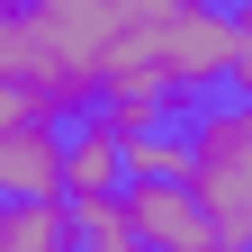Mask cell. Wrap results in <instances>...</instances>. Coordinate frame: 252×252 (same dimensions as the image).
Segmentation results:
<instances>
[{
  "instance_id": "3",
  "label": "cell",
  "mask_w": 252,
  "mask_h": 252,
  "mask_svg": "<svg viewBox=\"0 0 252 252\" xmlns=\"http://www.w3.org/2000/svg\"><path fill=\"white\" fill-rule=\"evenodd\" d=\"M117 207H126V225H135L144 252H207V216H198V198L180 180H126Z\"/></svg>"
},
{
  "instance_id": "2",
  "label": "cell",
  "mask_w": 252,
  "mask_h": 252,
  "mask_svg": "<svg viewBox=\"0 0 252 252\" xmlns=\"http://www.w3.org/2000/svg\"><path fill=\"white\" fill-rule=\"evenodd\" d=\"M63 198V126L18 117L0 126V207H54Z\"/></svg>"
},
{
  "instance_id": "5",
  "label": "cell",
  "mask_w": 252,
  "mask_h": 252,
  "mask_svg": "<svg viewBox=\"0 0 252 252\" xmlns=\"http://www.w3.org/2000/svg\"><path fill=\"white\" fill-rule=\"evenodd\" d=\"M63 216H72V243L81 252H144L117 198H63Z\"/></svg>"
},
{
  "instance_id": "9",
  "label": "cell",
  "mask_w": 252,
  "mask_h": 252,
  "mask_svg": "<svg viewBox=\"0 0 252 252\" xmlns=\"http://www.w3.org/2000/svg\"><path fill=\"white\" fill-rule=\"evenodd\" d=\"M243 9H252V0H243Z\"/></svg>"
},
{
  "instance_id": "6",
  "label": "cell",
  "mask_w": 252,
  "mask_h": 252,
  "mask_svg": "<svg viewBox=\"0 0 252 252\" xmlns=\"http://www.w3.org/2000/svg\"><path fill=\"white\" fill-rule=\"evenodd\" d=\"M117 162H126V180H180L189 153H180L171 126H153V135H126V144H117Z\"/></svg>"
},
{
  "instance_id": "4",
  "label": "cell",
  "mask_w": 252,
  "mask_h": 252,
  "mask_svg": "<svg viewBox=\"0 0 252 252\" xmlns=\"http://www.w3.org/2000/svg\"><path fill=\"white\" fill-rule=\"evenodd\" d=\"M126 162H117V135L99 117H72L63 126V198H117Z\"/></svg>"
},
{
  "instance_id": "7",
  "label": "cell",
  "mask_w": 252,
  "mask_h": 252,
  "mask_svg": "<svg viewBox=\"0 0 252 252\" xmlns=\"http://www.w3.org/2000/svg\"><path fill=\"white\" fill-rule=\"evenodd\" d=\"M225 81H234V99H252V9H234V45H225Z\"/></svg>"
},
{
  "instance_id": "8",
  "label": "cell",
  "mask_w": 252,
  "mask_h": 252,
  "mask_svg": "<svg viewBox=\"0 0 252 252\" xmlns=\"http://www.w3.org/2000/svg\"><path fill=\"white\" fill-rule=\"evenodd\" d=\"M198 9H225V0H198Z\"/></svg>"
},
{
  "instance_id": "1",
  "label": "cell",
  "mask_w": 252,
  "mask_h": 252,
  "mask_svg": "<svg viewBox=\"0 0 252 252\" xmlns=\"http://www.w3.org/2000/svg\"><path fill=\"white\" fill-rule=\"evenodd\" d=\"M180 153V189L207 216V252H252V99H198Z\"/></svg>"
}]
</instances>
